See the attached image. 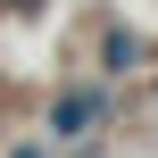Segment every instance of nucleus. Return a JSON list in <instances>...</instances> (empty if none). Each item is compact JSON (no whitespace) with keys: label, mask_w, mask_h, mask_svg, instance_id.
<instances>
[{"label":"nucleus","mask_w":158,"mask_h":158,"mask_svg":"<svg viewBox=\"0 0 158 158\" xmlns=\"http://www.w3.org/2000/svg\"><path fill=\"white\" fill-rule=\"evenodd\" d=\"M100 108H108V100H100V92H67V100H58V108H50V133H58V142H75V133H83V125H100Z\"/></svg>","instance_id":"obj_1"},{"label":"nucleus","mask_w":158,"mask_h":158,"mask_svg":"<svg viewBox=\"0 0 158 158\" xmlns=\"http://www.w3.org/2000/svg\"><path fill=\"white\" fill-rule=\"evenodd\" d=\"M17 158H42V150H17Z\"/></svg>","instance_id":"obj_3"},{"label":"nucleus","mask_w":158,"mask_h":158,"mask_svg":"<svg viewBox=\"0 0 158 158\" xmlns=\"http://www.w3.org/2000/svg\"><path fill=\"white\" fill-rule=\"evenodd\" d=\"M100 58H108V75H125V67H133V33H108V50H100Z\"/></svg>","instance_id":"obj_2"}]
</instances>
